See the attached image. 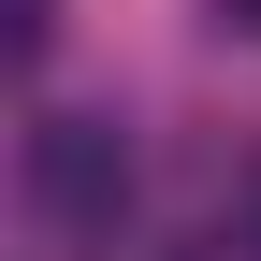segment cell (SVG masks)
<instances>
[{
    "label": "cell",
    "mask_w": 261,
    "mask_h": 261,
    "mask_svg": "<svg viewBox=\"0 0 261 261\" xmlns=\"http://www.w3.org/2000/svg\"><path fill=\"white\" fill-rule=\"evenodd\" d=\"M29 218L58 247H116V218H130V130L116 116H29Z\"/></svg>",
    "instance_id": "6da1fadb"
},
{
    "label": "cell",
    "mask_w": 261,
    "mask_h": 261,
    "mask_svg": "<svg viewBox=\"0 0 261 261\" xmlns=\"http://www.w3.org/2000/svg\"><path fill=\"white\" fill-rule=\"evenodd\" d=\"M203 15H218V29H247V44H261V0H203Z\"/></svg>",
    "instance_id": "7a4b0ae2"
},
{
    "label": "cell",
    "mask_w": 261,
    "mask_h": 261,
    "mask_svg": "<svg viewBox=\"0 0 261 261\" xmlns=\"http://www.w3.org/2000/svg\"><path fill=\"white\" fill-rule=\"evenodd\" d=\"M247 247H261V174H247Z\"/></svg>",
    "instance_id": "3957f363"
}]
</instances>
